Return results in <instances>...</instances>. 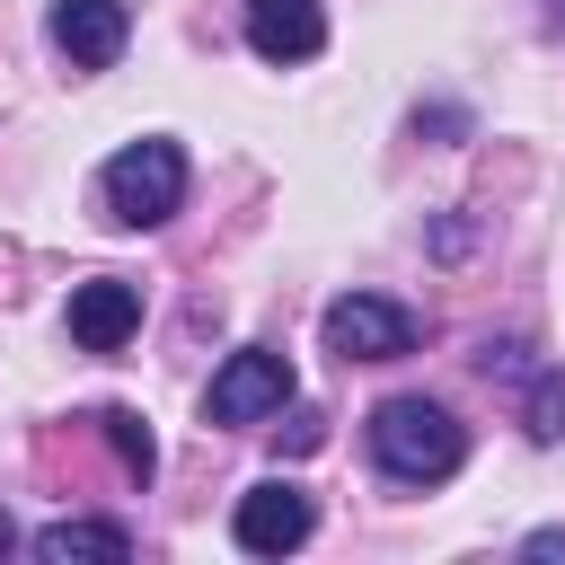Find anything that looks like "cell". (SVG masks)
I'll return each instance as SVG.
<instances>
[{"mask_svg":"<svg viewBox=\"0 0 565 565\" xmlns=\"http://www.w3.org/2000/svg\"><path fill=\"white\" fill-rule=\"evenodd\" d=\"M371 459H380V477H397V486H441V477H459L468 433H459V415L433 406V397H380V406H371Z\"/></svg>","mask_w":565,"mask_h":565,"instance_id":"6da1fadb","label":"cell"},{"mask_svg":"<svg viewBox=\"0 0 565 565\" xmlns=\"http://www.w3.org/2000/svg\"><path fill=\"white\" fill-rule=\"evenodd\" d=\"M97 203L115 230H159L177 203H185V150L177 141H124L106 168H97Z\"/></svg>","mask_w":565,"mask_h":565,"instance_id":"7a4b0ae2","label":"cell"},{"mask_svg":"<svg viewBox=\"0 0 565 565\" xmlns=\"http://www.w3.org/2000/svg\"><path fill=\"white\" fill-rule=\"evenodd\" d=\"M282 406H291V362L274 344H238L203 388V424H265Z\"/></svg>","mask_w":565,"mask_h":565,"instance_id":"3957f363","label":"cell"},{"mask_svg":"<svg viewBox=\"0 0 565 565\" xmlns=\"http://www.w3.org/2000/svg\"><path fill=\"white\" fill-rule=\"evenodd\" d=\"M318 335H327L335 362H397V353H415V318H406L397 300H380V291H344V300H327Z\"/></svg>","mask_w":565,"mask_h":565,"instance_id":"277c9868","label":"cell"},{"mask_svg":"<svg viewBox=\"0 0 565 565\" xmlns=\"http://www.w3.org/2000/svg\"><path fill=\"white\" fill-rule=\"evenodd\" d=\"M309 530H318V503H309L291 477L247 486V494H238V512H230V539H238L247 556H291Z\"/></svg>","mask_w":565,"mask_h":565,"instance_id":"5b68a950","label":"cell"},{"mask_svg":"<svg viewBox=\"0 0 565 565\" xmlns=\"http://www.w3.org/2000/svg\"><path fill=\"white\" fill-rule=\"evenodd\" d=\"M132 327H141V282L97 274V282L71 291V344H79V353H124Z\"/></svg>","mask_w":565,"mask_h":565,"instance_id":"8992f818","label":"cell"},{"mask_svg":"<svg viewBox=\"0 0 565 565\" xmlns=\"http://www.w3.org/2000/svg\"><path fill=\"white\" fill-rule=\"evenodd\" d=\"M44 35H53L62 53H71V71H106V62L124 53L132 18H124V0H53Z\"/></svg>","mask_w":565,"mask_h":565,"instance_id":"52a82bcc","label":"cell"},{"mask_svg":"<svg viewBox=\"0 0 565 565\" xmlns=\"http://www.w3.org/2000/svg\"><path fill=\"white\" fill-rule=\"evenodd\" d=\"M247 44L265 62H309L327 44V9L318 0H247Z\"/></svg>","mask_w":565,"mask_h":565,"instance_id":"ba28073f","label":"cell"},{"mask_svg":"<svg viewBox=\"0 0 565 565\" xmlns=\"http://www.w3.org/2000/svg\"><path fill=\"white\" fill-rule=\"evenodd\" d=\"M35 556H44V565H124L132 539H124L115 521H44V530H35Z\"/></svg>","mask_w":565,"mask_h":565,"instance_id":"9c48e42d","label":"cell"},{"mask_svg":"<svg viewBox=\"0 0 565 565\" xmlns=\"http://www.w3.org/2000/svg\"><path fill=\"white\" fill-rule=\"evenodd\" d=\"M521 424H530V441H565V371H530Z\"/></svg>","mask_w":565,"mask_h":565,"instance_id":"30bf717a","label":"cell"},{"mask_svg":"<svg viewBox=\"0 0 565 565\" xmlns=\"http://www.w3.org/2000/svg\"><path fill=\"white\" fill-rule=\"evenodd\" d=\"M97 433L115 441V459H124L132 477H150V468H159V450H150V424H141L132 406H97Z\"/></svg>","mask_w":565,"mask_h":565,"instance_id":"8fae6325","label":"cell"},{"mask_svg":"<svg viewBox=\"0 0 565 565\" xmlns=\"http://www.w3.org/2000/svg\"><path fill=\"white\" fill-rule=\"evenodd\" d=\"M282 441H291V450H318V441H327V424H318V415H309V406H300V415H291V433H282Z\"/></svg>","mask_w":565,"mask_h":565,"instance_id":"7c38bea8","label":"cell"},{"mask_svg":"<svg viewBox=\"0 0 565 565\" xmlns=\"http://www.w3.org/2000/svg\"><path fill=\"white\" fill-rule=\"evenodd\" d=\"M521 556H565V530H530V547Z\"/></svg>","mask_w":565,"mask_h":565,"instance_id":"4fadbf2b","label":"cell"},{"mask_svg":"<svg viewBox=\"0 0 565 565\" xmlns=\"http://www.w3.org/2000/svg\"><path fill=\"white\" fill-rule=\"evenodd\" d=\"M9 547H18V530H9V512H0V556H9Z\"/></svg>","mask_w":565,"mask_h":565,"instance_id":"5bb4252c","label":"cell"}]
</instances>
